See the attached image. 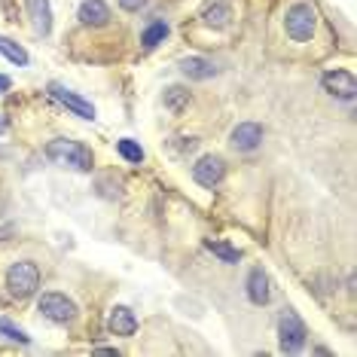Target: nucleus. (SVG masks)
Returning a JSON list of instances; mask_svg holds the SVG:
<instances>
[{
	"instance_id": "obj_7",
	"label": "nucleus",
	"mask_w": 357,
	"mask_h": 357,
	"mask_svg": "<svg viewBox=\"0 0 357 357\" xmlns=\"http://www.w3.org/2000/svg\"><path fill=\"white\" fill-rule=\"evenodd\" d=\"M226 174L223 168V159L220 156H202L196 165H192V177H196V183H202L205 190H214V186H220Z\"/></svg>"
},
{
	"instance_id": "obj_24",
	"label": "nucleus",
	"mask_w": 357,
	"mask_h": 357,
	"mask_svg": "<svg viewBox=\"0 0 357 357\" xmlns=\"http://www.w3.org/2000/svg\"><path fill=\"white\" fill-rule=\"evenodd\" d=\"M6 128H10V123H6V119L0 116V135H6Z\"/></svg>"
},
{
	"instance_id": "obj_10",
	"label": "nucleus",
	"mask_w": 357,
	"mask_h": 357,
	"mask_svg": "<svg viewBox=\"0 0 357 357\" xmlns=\"http://www.w3.org/2000/svg\"><path fill=\"white\" fill-rule=\"evenodd\" d=\"M107 327H110L113 336H135V330H137V318H135L132 308L116 305V308L110 312V318H107Z\"/></svg>"
},
{
	"instance_id": "obj_19",
	"label": "nucleus",
	"mask_w": 357,
	"mask_h": 357,
	"mask_svg": "<svg viewBox=\"0 0 357 357\" xmlns=\"http://www.w3.org/2000/svg\"><path fill=\"white\" fill-rule=\"evenodd\" d=\"M0 336L10 339V342H19V345H28V342H31L28 333L22 330V327H15L10 318H0Z\"/></svg>"
},
{
	"instance_id": "obj_3",
	"label": "nucleus",
	"mask_w": 357,
	"mask_h": 357,
	"mask_svg": "<svg viewBox=\"0 0 357 357\" xmlns=\"http://www.w3.org/2000/svg\"><path fill=\"white\" fill-rule=\"evenodd\" d=\"M40 287V269L31 259H22V263H13L10 272H6V290L15 299H28L31 294H37Z\"/></svg>"
},
{
	"instance_id": "obj_23",
	"label": "nucleus",
	"mask_w": 357,
	"mask_h": 357,
	"mask_svg": "<svg viewBox=\"0 0 357 357\" xmlns=\"http://www.w3.org/2000/svg\"><path fill=\"white\" fill-rule=\"evenodd\" d=\"M10 86H13V79H10V77H3V74H0V95H3V92H10Z\"/></svg>"
},
{
	"instance_id": "obj_21",
	"label": "nucleus",
	"mask_w": 357,
	"mask_h": 357,
	"mask_svg": "<svg viewBox=\"0 0 357 357\" xmlns=\"http://www.w3.org/2000/svg\"><path fill=\"white\" fill-rule=\"evenodd\" d=\"M186 98H190V95H186L183 92V89H168V92H165V104H168V110H183V104H186Z\"/></svg>"
},
{
	"instance_id": "obj_17",
	"label": "nucleus",
	"mask_w": 357,
	"mask_h": 357,
	"mask_svg": "<svg viewBox=\"0 0 357 357\" xmlns=\"http://www.w3.org/2000/svg\"><path fill=\"white\" fill-rule=\"evenodd\" d=\"M205 25L214 28V31H220V28L229 25V6H226L223 0H220V3H214V6H211V10L205 13Z\"/></svg>"
},
{
	"instance_id": "obj_8",
	"label": "nucleus",
	"mask_w": 357,
	"mask_h": 357,
	"mask_svg": "<svg viewBox=\"0 0 357 357\" xmlns=\"http://www.w3.org/2000/svg\"><path fill=\"white\" fill-rule=\"evenodd\" d=\"M229 144H232V150H238V153L257 150L259 144H263V126H259V123H241V126H235L232 135H229Z\"/></svg>"
},
{
	"instance_id": "obj_11",
	"label": "nucleus",
	"mask_w": 357,
	"mask_h": 357,
	"mask_svg": "<svg viewBox=\"0 0 357 357\" xmlns=\"http://www.w3.org/2000/svg\"><path fill=\"white\" fill-rule=\"evenodd\" d=\"M77 19L83 22V25H92V28H101L110 22V10L104 0H83V6H79Z\"/></svg>"
},
{
	"instance_id": "obj_1",
	"label": "nucleus",
	"mask_w": 357,
	"mask_h": 357,
	"mask_svg": "<svg viewBox=\"0 0 357 357\" xmlns=\"http://www.w3.org/2000/svg\"><path fill=\"white\" fill-rule=\"evenodd\" d=\"M314 31H318V13H314L312 3L299 0V3L287 6V13H284V34L294 43H308L314 37Z\"/></svg>"
},
{
	"instance_id": "obj_9",
	"label": "nucleus",
	"mask_w": 357,
	"mask_h": 357,
	"mask_svg": "<svg viewBox=\"0 0 357 357\" xmlns=\"http://www.w3.org/2000/svg\"><path fill=\"white\" fill-rule=\"evenodd\" d=\"M50 95L59 104H64V107H68L70 113H77V116H83V119H95V107L89 101H83L79 98V95H74V92H68V89H64L61 83H52L50 86Z\"/></svg>"
},
{
	"instance_id": "obj_20",
	"label": "nucleus",
	"mask_w": 357,
	"mask_h": 357,
	"mask_svg": "<svg viewBox=\"0 0 357 357\" xmlns=\"http://www.w3.org/2000/svg\"><path fill=\"white\" fill-rule=\"evenodd\" d=\"M116 153H119V156H123L126 162H144L141 144L132 141V137H123V141H116Z\"/></svg>"
},
{
	"instance_id": "obj_22",
	"label": "nucleus",
	"mask_w": 357,
	"mask_h": 357,
	"mask_svg": "<svg viewBox=\"0 0 357 357\" xmlns=\"http://www.w3.org/2000/svg\"><path fill=\"white\" fill-rule=\"evenodd\" d=\"M119 6H123L126 13H137V10H144V6H147V0H119Z\"/></svg>"
},
{
	"instance_id": "obj_15",
	"label": "nucleus",
	"mask_w": 357,
	"mask_h": 357,
	"mask_svg": "<svg viewBox=\"0 0 357 357\" xmlns=\"http://www.w3.org/2000/svg\"><path fill=\"white\" fill-rule=\"evenodd\" d=\"M205 248L211 250V254H214L217 259H220V263H226V266H235L241 259V250L238 248H232V245H226V241H205Z\"/></svg>"
},
{
	"instance_id": "obj_4",
	"label": "nucleus",
	"mask_w": 357,
	"mask_h": 357,
	"mask_svg": "<svg viewBox=\"0 0 357 357\" xmlns=\"http://www.w3.org/2000/svg\"><path fill=\"white\" fill-rule=\"evenodd\" d=\"M305 336H308V330H305V324L299 321V314L296 312H281V318H278V339H281V351L284 354H296V351H303V345H305Z\"/></svg>"
},
{
	"instance_id": "obj_5",
	"label": "nucleus",
	"mask_w": 357,
	"mask_h": 357,
	"mask_svg": "<svg viewBox=\"0 0 357 357\" xmlns=\"http://www.w3.org/2000/svg\"><path fill=\"white\" fill-rule=\"evenodd\" d=\"M37 308L43 312V318L52 321V324H70L77 318L74 299H68L64 294H43L40 296V303H37Z\"/></svg>"
},
{
	"instance_id": "obj_6",
	"label": "nucleus",
	"mask_w": 357,
	"mask_h": 357,
	"mask_svg": "<svg viewBox=\"0 0 357 357\" xmlns=\"http://www.w3.org/2000/svg\"><path fill=\"white\" fill-rule=\"evenodd\" d=\"M321 86H324V92H330L333 98H339V101H354V95H357L354 74L351 70H342V68L327 70V74L321 77Z\"/></svg>"
},
{
	"instance_id": "obj_12",
	"label": "nucleus",
	"mask_w": 357,
	"mask_h": 357,
	"mask_svg": "<svg viewBox=\"0 0 357 357\" xmlns=\"http://www.w3.org/2000/svg\"><path fill=\"white\" fill-rule=\"evenodd\" d=\"M269 296H272L269 275H266L263 269H254V272L248 275V299L254 305H266V303H269Z\"/></svg>"
},
{
	"instance_id": "obj_13",
	"label": "nucleus",
	"mask_w": 357,
	"mask_h": 357,
	"mask_svg": "<svg viewBox=\"0 0 357 357\" xmlns=\"http://www.w3.org/2000/svg\"><path fill=\"white\" fill-rule=\"evenodd\" d=\"M28 13H31V22H34V31L37 34H50L52 31V6L50 0H28Z\"/></svg>"
},
{
	"instance_id": "obj_2",
	"label": "nucleus",
	"mask_w": 357,
	"mask_h": 357,
	"mask_svg": "<svg viewBox=\"0 0 357 357\" xmlns=\"http://www.w3.org/2000/svg\"><path fill=\"white\" fill-rule=\"evenodd\" d=\"M46 156H50L55 165L74 168V172H92V153L89 147H83L79 141H68V137H59L46 147Z\"/></svg>"
},
{
	"instance_id": "obj_14",
	"label": "nucleus",
	"mask_w": 357,
	"mask_h": 357,
	"mask_svg": "<svg viewBox=\"0 0 357 357\" xmlns=\"http://www.w3.org/2000/svg\"><path fill=\"white\" fill-rule=\"evenodd\" d=\"M181 70H183V77H190V79H211L217 74V68L211 64L208 59H199V55H190V59H183L181 61Z\"/></svg>"
},
{
	"instance_id": "obj_16",
	"label": "nucleus",
	"mask_w": 357,
	"mask_h": 357,
	"mask_svg": "<svg viewBox=\"0 0 357 357\" xmlns=\"http://www.w3.org/2000/svg\"><path fill=\"white\" fill-rule=\"evenodd\" d=\"M0 55H6V59H10L13 64H19V68H25V64L31 61V59H28V52L22 50L19 43H13L10 37H0Z\"/></svg>"
},
{
	"instance_id": "obj_18",
	"label": "nucleus",
	"mask_w": 357,
	"mask_h": 357,
	"mask_svg": "<svg viewBox=\"0 0 357 357\" xmlns=\"http://www.w3.org/2000/svg\"><path fill=\"white\" fill-rule=\"evenodd\" d=\"M165 37H168V25H165V22H153V25L141 34V43L147 46V50H153V46L165 43Z\"/></svg>"
}]
</instances>
